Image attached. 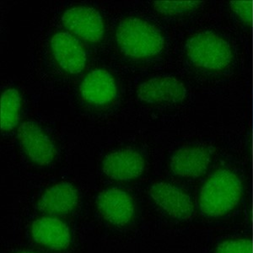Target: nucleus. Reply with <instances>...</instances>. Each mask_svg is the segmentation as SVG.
<instances>
[{
  "label": "nucleus",
  "instance_id": "f257e3e1",
  "mask_svg": "<svg viewBox=\"0 0 253 253\" xmlns=\"http://www.w3.org/2000/svg\"><path fill=\"white\" fill-rule=\"evenodd\" d=\"M242 184L238 176L228 170H219L202 188L199 205L209 216H221L233 210L242 198Z\"/></svg>",
  "mask_w": 253,
  "mask_h": 253
},
{
  "label": "nucleus",
  "instance_id": "f03ea898",
  "mask_svg": "<svg viewBox=\"0 0 253 253\" xmlns=\"http://www.w3.org/2000/svg\"><path fill=\"white\" fill-rule=\"evenodd\" d=\"M117 41L125 54L135 58L158 54L164 46V38L156 26L136 17L126 18L119 24Z\"/></svg>",
  "mask_w": 253,
  "mask_h": 253
},
{
  "label": "nucleus",
  "instance_id": "7ed1b4c3",
  "mask_svg": "<svg viewBox=\"0 0 253 253\" xmlns=\"http://www.w3.org/2000/svg\"><path fill=\"white\" fill-rule=\"evenodd\" d=\"M186 47L190 59L204 69L219 70L227 66L232 59L229 44L213 32L194 35L187 40Z\"/></svg>",
  "mask_w": 253,
  "mask_h": 253
},
{
  "label": "nucleus",
  "instance_id": "20e7f679",
  "mask_svg": "<svg viewBox=\"0 0 253 253\" xmlns=\"http://www.w3.org/2000/svg\"><path fill=\"white\" fill-rule=\"evenodd\" d=\"M17 137L26 156L36 164L45 166L54 159V144L34 122H25L21 124L18 128Z\"/></svg>",
  "mask_w": 253,
  "mask_h": 253
},
{
  "label": "nucleus",
  "instance_id": "39448f33",
  "mask_svg": "<svg viewBox=\"0 0 253 253\" xmlns=\"http://www.w3.org/2000/svg\"><path fill=\"white\" fill-rule=\"evenodd\" d=\"M67 29L90 42L101 40L104 34L103 20L96 9L77 6L64 12L62 17Z\"/></svg>",
  "mask_w": 253,
  "mask_h": 253
},
{
  "label": "nucleus",
  "instance_id": "423d86ee",
  "mask_svg": "<svg viewBox=\"0 0 253 253\" xmlns=\"http://www.w3.org/2000/svg\"><path fill=\"white\" fill-rule=\"evenodd\" d=\"M51 47L59 66L70 74L83 70L86 63V54L79 42L67 32H58L51 39Z\"/></svg>",
  "mask_w": 253,
  "mask_h": 253
},
{
  "label": "nucleus",
  "instance_id": "0eeeda50",
  "mask_svg": "<svg viewBox=\"0 0 253 253\" xmlns=\"http://www.w3.org/2000/svg\"><path fill=\"white\" fill-rule=\"evenodd\" d=\"M213 151L212 146L182 148L173 155L170 161L171 170L175 175L181 176L198 177L204 175Z\"/></svg>",
  "mask_w": 253,
  "mask_h": 253
},
{
  "label": "nucleus",
  "instance_id": "6e6552de",
  "mask_svg": "<svg viewBox=\"0 0 253 253\" xmlns=\"http://www.w3.org/2000/svg\"><path fill=\"white\" fill-rule=\"evenodd\" d=\"M150 195L160 207L175 218L187 219L193 213V202L189 196L174 185L165 182L153 185Z\"/></svg>",
  "mask_w": 253,
  "mask_h": 253
},
{
  "label": "nucleus",
  "instance_id": "1a4fd4ad",
  "mask_svg": "<svg viewBox=\"0 0 253 253\" xmlns=\"http://www.w3.org/2000/svg\"><path fill=\"white\" fill-rule=\"evenodd\" d=\"M137 93L138 98L147 103L180 102L186 98L187 90L183 84L175 78L159 77L142 83Z\"/></svg>",
  "mask_w": 253,
  "mask_h": 253
},
{
  "label": "nucleus",
  "instance_id": "9d476101",
  "mask_svg": "<svg viewBox=\"0 0 253 253\" xmlns=\"http://www.w3.org/2000/svg\"><path fill=\"white\" fill-rule=\"evenodd\" d=\"M104 172L119 181L137 178L144 170L143 156L135 150H124L111 153L104 159Z\"/></svg>",
  "mask_w": 253,
  "mask_h": 253
},
{
  "label": "nucleus",
  "instance_id": "9b49d317",
  "mask_svg": "<svg viewBox=\"0 0 253 253\" xmlns=\"http://www.w3.org/2000/svg\"><path fill=\"white\" fill-rule=\"evenodd\" d=\"M97 205L104 217L112 224H126L133 215V205L130 196L118 188L101 193L98 197Z\"/></svg>",
  "mask_w": 253,
  "mask_h": 253
},
{
  "label": "nucleus",
  "instance_id": "f8f14e48",
  "mask_svg": "<svg viewBox=\"0 0 253 253\" xmlns=\"http://www.w3.org/2000/svg\"><path fill=\"white\" fill-rule=\"evenodd\" d=\"M82 97L89 103H109L117 95L115 81L104 69H95L89 73L81 84Z\"/></svg>",
  "mask_w": 253,
  "mask_h": 253
},
{
  "label": "nucleus",
  "instance_id": "ddd939ff",
  "mask_svg": "<svg viewBox=\"0 0 253 253\" xmlns=\"http://www.w3.org/2000/svg\"><path fill=\"white\" fill-rule=\"evenodd\" d=\"M32 235L38 243L54 250L65 249L70 243L69 228L57 218L45 217L36 220L32 224Z\"/></svg>",
  "mask_w": 253,
  "mask_h": 253
},
{
  "label": "nucleus",
  "instance_id": "4468645a",
  "mask_svg": "<svg viewBox=\"0 0 253 253\" xmlns=\"http://www.w3.org/2000/svg\"><path fill=\"white\" fill-rule=\"evenodd\" d=\"M78 202V193L73 185L63 182L50 187L38 202L39 210L48 213H69Z\"/></svg>",
  "mask_w": 253,
  "mask_h": 253
},
{
  "label": "nucleus",
  "instance_id": "2eb2a0df",
  "mask_svg": "<svg viewBox=\"0 0 253 253\" xmlns=\"http://www.w3.org/2000/svg\"><path fill=\"white\" fill-rule=\"evenodd\" d=\"M21 97L17 89H8L3 91L0 98V128L10 131L19 122V111Z\"/></svg>",
  "mask_w": 253,
  "mask_h": 253
},
{
  "label": "nucleus",
  "instance_id": "dca6fc26",
  "mask_svg": "<svg viewBox=\"0 0 253 253\" xmlns=\"http://www.w3.org/2000/svg\"><path fill=\"white\" fill-rule=\"evenodd\" d=\"M200 4L198 0H158L155 1V8L164 15H175L190 11Z\"/></svg>",
  "mask_w": 253,
  "mask_h": 253
},
{
  "label": "nucleus",
  "instance_id": "f3484780",
  "mask_svg": "<svg viewBox=\"0 0 253 253\" xmlns=\"http://www.w3.org/2000/svg\"><path fill=\"white\" fill-rule=\"evenodd\" d=\"M216 253H253V243L250 240H229L219 245Z\"/></svg>",
  "mask_w": 253,
  "mask_h": 253
},
{
  "label": "nucleus",
  "instance_id": "a211bd4d",
  "mask_svg": "<svg viewBox=\"0 0 253 253\" xmlns=\"http://www.w3.org/2000/svg\"><path fill=\"white\" fill-rule=\"evenodd\" d=\"M231 8L246 23L252 25L253 22V1L236 0L231 2Z\"/></svg>",
  "mask_w": 253,
  "mask_h": 253
},
{
  "label": "nucleus",
  "instance_id": "6ab92c4d",
  "mask_svg": "<svg viewBox=\"0 0 253 253\" xmlns=\"http://www.w3.org/2000/svg\"></svg>",
  "mask_w": 253,
  "mask_h": 253
}]
</instances>
